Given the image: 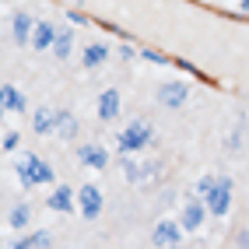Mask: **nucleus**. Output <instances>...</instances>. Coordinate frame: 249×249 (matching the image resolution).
<instances>
[{"instance_id": "7ed1b4c3", "label": "nucleus", "mask_w": 249, "mask_h": 249, "mask_svg": "<svg viewBox=\"0 0 249 249\" xmlns=\"http://www.w3.org/2000/svg\"><path fill=\"white\" fill-rule=\"evenodd\" d=\"M204 207H207V214H214V218H225V214L231 211V179L228 176L214 179V190H211V196L204 200Z\"/></svg>"}, {"instance_id": "4468645a", "label": "nucleus", "mask_w": 249, "mask_h": 249, "mask_svg": "<svg viewBox=\"0 0 249 249\" xmlns=\"http://www.w3.org/2000/svg\"><path fill=\"white\" fill-rule=\"evenodd\" d=\"M0 109H4V112H25L28 102H25V95L14 85H4V88H0Z\"/></svg>"}, {"instance_id": "f03ea898", "label": "nucleus", "mask_w": 249, "mask_h": 249, "mask_svg": "<svg viewBox=\"0 0 249 249\" xmlns=\"http://www.w3.org/2000/svg\"><path fill=\"white\" fill-rule=\"evenodd\" d=\"M151 137H155L151 123H130V126H123V134L116 137V151L120 155H137L151 144Z\"/></svg>"}, {"instance_id": "1a4fd4ad", "label": "nucleus", "mask_w": 249, "mask_h": 249, "mask_svg": "<svg viewBox=\"0 0 249 249\" xmlns=\"http://www.w3.org/2000/svg\"><path fill=\"white\" fill-rule=\"evenodd\" d=\"M49 211H60V214H71V211H77V193L71 190V186H60L49 193Z\"/></svg>"}, {"instance_id": "39448f33", "label": "nucleus", "mask_w": 249, "mask_h": 249, "mask_svg": "<svg viewBox=\"0 0 249 249\" xmlns=\"http://www.w3.org/2000/svg\"><path fill=\"white\" fill-rule=\"evenodd\" d=\"M186 98H190V85H186V81H165V85L158 88V102H161L165 109L186 106Z\"/></svg>"}, {"instance_id": "f8f14e48", "label": "nucleus", "mask_w": 249, "mask_h": 249, "mask_svg": "<svg viewBox=\"0 0 249 249\" xmlns=\"http://www.w3.org/2000/svg\"><path fill=\"white\" fill-rule=\"evenodd\" d=\"M53 130H56L63 141H74V137H77V130H81V126H77V116H74L71 109H60V112H56V120H53Z\"/></svg>"}, {"instance_id": "a211bd4d", "label": "nucleus", "mask_w": 249, "mask_h": 249, "mask_svg": "<svg viewBox=\"0 0 249 249\" xmlns=\"http://www.w3.org/2000/svg\"><path fill=\"white\" fill-rule=\"evenodd\" d=\"M28 221H32V207H28V204L11 207V214H7V225H11V228H25Z\"/></svg>"}, {"instance_id": "b1692460", "label": "nucleus", "mask_w": 249, "mask_h": 249, "mask_svg": "<svg viewBox=\"0 0 249 249\" xmlns=\"http://www.w3.org/2000/svg\"><path fill=\"white\" fill-rule=\"evenodd\" d=\"M120 56H123V60H134L137 49H134V46H120Z\"/></svg>"}, {"instance_id": "f257e3e1", "label": "nucleus", "mask_w": 249, "mask_h": 249, "mask_svg": "<svg viewBox=\"0 0 249 249\" xmlns=\"http://www.w3.org/2000/svg\"><path fill=\"white\" fill-rule=\"evenodd\" d=\"M14 172H18V182L25 190L32 186H46V182H53V169L39 158V155H25L18 158V165H14Z\"/></svg>"}, {"instance_id": "412c9836", "label": "nucleus", "mask_w": 249, "mask_h": 249, "mask_svg": "<svg viewBox=\"0 0 249 249\" xmlns=\"http://www.w3.org/2000/svg\"><path fill=\"white\" fill-rule=\"evenodd\" d=\"M49 246H53L49 231H32V249H49Z\"/></svg>"}, {"instance_id": "aec40b11", "label": "nucleus", "mask_w": 249, "mask_h": 249, "mask_svg": "<svg viewBox=\"0 0 249 249\" xmlns=\"http://www.w3.org/2000/svg\"><path fill=\"white\" fill-rule=\"evenodd\" d=\"M214 179H218V176H200V179H196V200H207V196H211V190H214Z\"/></svg>"}, {"instance_id": "393cba45", "label": "nucleus", "mask_w": 249, "mask_h": 249, "mask_svg": "<svg viewBox=\"0 0 249 249\" xmlns=\"http://www.w3.org/2000/svg\"><path fill=\"white\" fill-rule=\"evenodd\" d=\"M176 67H179V71H190V74H196V67H193L190 60H176Z\"/></svg>"}, {"instance_id": "6e6552de", "label": "nucleus", "mask_w": 249, "mask_h": 249, "mask_svg": "<svg viewBox=\"0 0 249 249\" xmlns=\"http://www.w3.org/2000/svg\"><path fill=\"white\" fill-rule=\"evenodd\" d=\"M204 218H207V207H204V200H190L186 207H182V218H179V225H182V231H200Z\"/></svg>"}, {"instance_id": "20e7f679", "label": "nucleus", "mask_w": 249, "mask_h": 249, "mask_svg": "<svg viewBox=\"0 0 249 249\" xmlns=\"http://www.w3.org/2000/svg\"><path fill=\"white\" fill-rule=\"evenodd\" d=\"M77 214H85L88 221H95L98 214H102V193H98L95 182H85V186L77 190Z\"/></svg>"}, {"instance_id": "9b49d317", "label": "nucleus", "mask_w": 249, "mask_h": 249, "mask_svg": "<svg viewBox=\"0 0 249 249\" xmlns=\"http://www.w3.org/2000/svg\"><path fill=\"white\" fill-rule=\"evenodd\" d=\"M53 39H56V25H49V21H36V28H32V49H53Z\"/></svg>"}, {"instance_id": "2eb2a0df", "label": "nucleus", "mask_w": 249, "mask_h": 249, "mask_svg": "<svg viewBox=\"0 0 249 249\" xmlns=\"http://www.w3.org/2000/svg\"><path fill=\"white\" fill-rule=\"evenodd\" d=\"M106 60H109V49H106L102 42H91V46H85V53H81V63H85V71L102 67Z\"/></svg>"}, {"instance_id": "6ab92c4d", "label": "nucleus", "mask_w": 249, "mask_h": 249, "mask_svg": "<svg viewBox=\"0 0 249 249\" xmlns=\"http://www.w3.org/2000/svg\"><path fill=\"white\" fill-rule=\"evenodd\" d=\"M137 56H141V60H147V63H161V67H169V63H172V56H165L161 49H155V46H144Z\"/></svg>"}, {"instance_id": "bb28decb", "label": "nucleus", "mask_w": 249, "mask_h": 249, "mask_svg": "<svg viewBox=\"0 0 249 249\" xmlns=\"http://www.w3.org/2000/svg\"><path fill=\"white\" fill-rule=\"evenodd\" d=\"M169 249H186V246H182V242H176V246H169Z\"/></svg>"}, {"instance_id": "ddd939ff", "label": "nucleus", "mask_w": 249, "mask_h": 249, "mask_svg": "<svg viewBox=\"0 0 249 249\" xmlns=\"http://www.w3.org/2000/svg\"><path fill=\"white\" fill-rule=\"evenodd\" d=\"M32 28H36L32 14H25V11H18V14H14L11 32H14V42H18V46H28V42H32Z\"/></svg>"}, {"instance_id": "cd10ccee", "label": "nucleus", "mask_w": 249, "mask_h": 249, "mask_svg": "<svg viewBox=\"0 0 249 249\" xmlns=\"http://www.w3.org/2000/svg\"><path fill=\"white\" fill-rule=\"evenodd\" d=\"M0 123H4V109H0Z\"/></svg>"}, {"instance_id": "5701e85b", "label": "nucleus", "mask_w": 249, "mask_h": 249, "mask_svg": "<svg viewBox=\"0 0 249 249\" xmlns=\"http://www.w3.org/2000/svg\"><path fill=\"white\" fill-rule=\"evenodd\" d=\"M14 147H18V134H7L4 137V151H14Z\"/></svg>"}, {"instance_id": "4be33fe9", "label": "nucleus", "mask_w": 249, "mask_h": 249, "mask_svg": "<svg viewBox=\"0 0 249 249\" xmlns=\"http://www.w3.org/2000/svg\"><path fill=\"white\" fill-rule=\"evenodd\" d=\"M11 249H32V235H21V239H14Z\"/></svg>"}, {"instance_id": "a878e982", "label": "nucleus", "mask_w": 249, "mask_h": 249, "mask_svg": "<svg viewBox=\"0 0 249 249\" xmlns=\"http://www.w3.org/2000/svg\"><path fill=\"white\" fill-rule=\"evenodd\" d=\"M242 11H246V14H249V0H242Z\"/></svg>"}, {"instance_id": "f3484780", "label": "nucleus", "mask_w": 249, "mask_h": 249, "mask_svg": "<svg viewBox=\"0 0 249 249\" xmlns=\"http://www.w3.org/2000/svg\"><path fill=\"white\" fill-rule=\"evenodd\" d=\"M53 120H56L53 109H36L32 112V130L36 134H53Z\"/></svg>"}, {"instance_id": "0eeeda50", "label": "nucleus", "mask_w": 249, "mask_h": 249, "mask_svg": "<svg viewBox=\"0 0 249 249\" xmlns=\"http://www.w3.org/2000/svg\"><path fill=\"white\" fill-rule=\"evenodd\" d=\"M77 161L95 169V172H102V169H109V151L102 144H81L77 147Z\"/></svg>"}, {"instance_id": "423d86ee", "label": "nucleus", "mask_w": 249, "mask_h": 249, "mask_svg": "<svg viewBox=\"0 0 249 249\" xmlns=\"http://www.w3.org/2000/svg\"><path fill=\"white\" fill-rule=\"evenodd\" d=\"M151 242H155L158 249H169V246L182 242V225H179V221H172V218L158 221V225H155V231H151Z\"/></svg>"}, {"instance_id": "dca6fc26", "label": "nucleus", "mask_w": 249, "mask_h": 249, "mask_svg": "<svg viewBox=\"0 0 249 249\" xmlns=\"http://www.w3.org/2000/svg\"><path fill=\"white\" fill-rule=\"evenodd\" d=\"M71 49H74V32H71V28H56V39H53V53H56V60H67Z\"/></svg>"}, {"instance_id": "9d476101", "label": "nucleus", "mask_w": 249, "mask_h": 249, "mask_svg": "<svg viewBox=\"0 0 249 249\" xmlns=\"http://www.w3.org/2000/svg\"><path fill=\"white\" fill-rule=\"evenodd\" d=\"M120 109H123V102H120V91H116V88L98 95V116H102L106 123H112L116 116H120Z\"/></svg>"}]
</instances>
